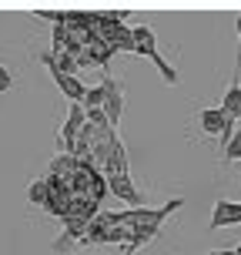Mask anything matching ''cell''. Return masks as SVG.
Segmentation results:
<instances>
[{
  "label": "cell",
  "mask_w": 241,
  "mask_h": 255,
  "mask_svg": "<svg viewBox=\"0 0 241 255\" xmlns=\"http://www.w3.org/2000/svg\"><path fill=\"white\" fill-rule=\"evenodd\" d=\"M44 67L51 71V77L57 81V88H61V94L67 98V101H77V104H84V94H87V88H84V81L77 74H64V71H57L54 64L44 61Z\"/></svg>",
  "instance_id": "6"
},
{
  "label": "cell",
  "mask_w": 241,
  "mask_h": 255,
  "mask_svg": "<svg viewBox=\"0 0 241 255\" xmlns=\"http://www.w3.org/2000/svg\"><path fill=\"white\" fill-rule=\"evenodd\" d=\"M221 111H225L231 121L241 118V81H231V88L225 91V98H221Z\"/></svg>",
  "instance_id": "9"
},
{
  "label": "cell",
  "mask_w": 241,
  "mask_h": 255,
  "mask_svg": "<svg viewBox=\"0 0 241 255\" xmlns=\"http://www.w3.org/2000/svg\"><path fill=\"white\" fill-rule=\"evenodd\" d=\"M27 195H30V202H34V205H44V202H47V181H44V178L34 181Z\"/></svg>",
  "instance_id": "12"
},
{
  "label": "cell",
  "mask_w": 241,
  "mask_h": 255,
  "mask_svg": "<svg viewBox=\"0 0 241 255\" xmlns=\"http://www.w3.org/2000/svg\"><path fill=\"white\" fill-rule=\"evenodd\" d=\"M87 121V111H84V104L71 101V111H67V121L61 128V144L67 154H74V144H77V134H80V128Z\"/></svg>",
  "instance_id": "4"
},
{
  "label": "cell",
  "mask_w": 241,
  "mask_h": 255,
  "mask_svg": "<svg viewBox=\"0 0 241 255\" xmlns=\"http://www.w3.org/2000/svg\"><path fill=\"white\" fill-rule=\"evenodd\" d=\"M198 121H201V131H204V134L221 138V141H228L231 131H235V121H231L221 108H204L201 115H198Z\"/></svg>",
  "instance_id": "3"
},
{
  "label": "cell",
  "mask_w": 241,
  "mask_h": 255,
  "mask_svg": "<svg viewBox=\"0 0 241 255\" xmlns=\"http://www.w3.org/2000/svg\"><path fill=\"white\" fill-rule=\"evenodd\" d=\"M221 255H235V249H221Z\"/></svg>",
  "instance_id": "15"
},
{
  "label": "cell",
  "mask_w": 241,
  "mask_h": 255,
  "mask_svg": "<svg viewBox=\"0 0 241 255\" xmlns=\"http://www.w3.org/2000/svg\"><path fill=\"white\" fill-rule=\"evenodd\" d=\"M235 27H238V54H235V81H238V74H241V10L235 17Z\"/></svg>",
  "instance_id": "14"
},
{
  "label": "cell",
  "mask_w": 241,
  "mask_h": 255,
  "mask_svg": "<svg viewBox=\"0 0 241 255\" xmlns=\"http://www.w3.org/2000/svg\"><path fill=\"white\" fill-rule=\"evenodd\" d=\"M225 161H241V128H235L225 141Z\"/></svg>",
  "instance_id": "10"
},
{
  "label": "cell",
  "mask_w": 241,
  "mask_h": 255,
  "mask_svg": "<svg viewBox=\"0 0 241 255\" xmlns=\"http://www.w3.org/2000/svg\"><path fill=\"white\" fill-rule=\"evenodd\" d=\"M235 255H241V242H238V245H235Z\"/></svg>",
  "instance_id": "16"
},
{
  "label": "cell",
  "mask_w": 241,
  "mask_h": 255,
  "mask_svg": "<svg viewBox=\"0 0 241 255\" xmlns=\"http://www.w3.org/2000/svg\"><path fill=\"white\" fill-rule=\"evenodd\" d=\"M107 188H111V195H117L121 202H127V205H141V191L134 188L131 175H107Z\"/></svg>",
  "instance_id": "8"
},
{
  "label": "cell",
  "mask_w": 241,
  "mask_h": 255,
  "mask_svg": "<svg viewBox=\"0 0 241 255\" xmlns=\"http://www.w3.org/2000/svg\"><path fill=\"white\" fill-rule=\"evenodd\" d=\"M101 84H104V115H107L111 128H117L121 115H124V91H121V84L114 77H104Z\"/></svg>",
  "instance_id": "5"
},
{
  "label": "cell",
  "mask_w": 241,
  "mask_h": 255,
  "mask_svg": "<svg viewBox=\"0 0 241 255\" xmlns=\"http://www.w3.org/2000/svg\"><path fill=\"white\" fill-rule=\"evenodd\" d=\"M228 225H241V202H215V212H211V222H208V232L228 229Z\"/></svg>",
  "instance_id": "7"
},
{
  "label": "cell",
  "mask_w": 241,
  "mask_h": 255,
  "mask_svg": "<svg viewBox=\"0 0 241 255\" xmlns=\"http://www.w3.org/2000/svg\"><path fill=\"white\" fill-rule=\"evenodd\" d=\"M47 202L44 208L57 218H90L97 215L107 178L90 165V158H77V154H57L51 161V175H47Z\"/></svg>",
  "instance_id": "1"
},
{
  "label": "cell",
  "mask_w": 241,
  "mask_h": 255,
  "mask_svg": "<svg viewBox=\"0 0 241 255\" xmlns=\"http://www.w3.org/2000/svg\"><path fill=\"white\" fill-rule=\"evenodd\" d=\"M84 108H104V84L87 88V94H84Z\"/></svg>",
  "instance_id": "11"
},
{
  "label": "cell",
  "mask_w": 241,
  "mask_h": 255,
  "mask_svg": "<svg viewBox=\"0 0 241 255\" xmlns=\"http://www.w3.org/2000/svg\"><path fill=\"white\" fill-rule=\"evenodd\" d=\"M10 88H13V74H10V67H3V64H0V94H7Z\"/></svg>",
  "instance_id": "13"
},
{
  "label": "cell",
  "mask_w": 241,
  "mask_h": 255,
  "mask_svg": "<svg viewBox=\"0 0 241 255\" xmlns=\"http://www.w3.org/2000/svg\"><path fill=\"white\" fill-rule=\"evenodd\" d=\"M131 37H134V54H141V57H148V61H154V67L164 74L167 84H178V71L171 67V64L161 57V51H158V37H154V30L148 24H138L131 27Z\"/></svg>",
  "instance_id": "2"
},
{
  "label": "cell",
  "mask_w": 241,
  "mask_h": 255,
  "mask_svg": "<svg viewBox=\"0 0 241 255\" xmlns=\"http://www.w3.org/2000/svg\"><path fill=\"white\" fill-rule=\"evenodd\" d=\"M208 255H221V249H218V252H208Z\"/></svg>",
  "instance_id": "17"
}]
</instances>
